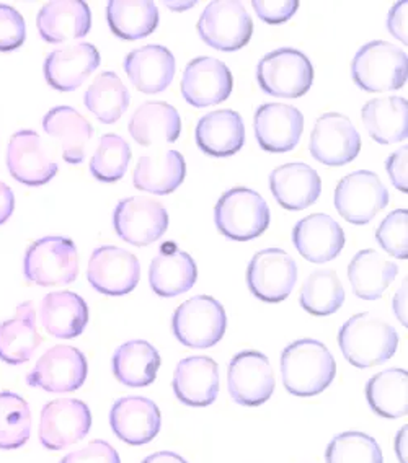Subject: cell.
I'll use <instances>...</instances> for the list:
<instances>
[{
  "label": "cell",
  "mask_w": 408,
  "mask_h": 463,
  "mask_svg": "<svg viewBox=\"0 0 408 463\" xmlns=\"http://www.w3.org/2000/svg\"><path fill=\"white\" fill-rule=\"evenodd\" d=\"M284 389L294 397H316L337 375V363L330 349L317 339H299L281 354Z\"/></svg>",
  "instance_id": "1"
},
{
  "label": "cell",
  "mask_w": 408,
  "mask_h": 463,
  "mask_svg": "<svg viewBox=\"0 0 408 463\" xmlns=\"http://www.w3.org/2000/svg\"><path fill=\"white\" fill-rule=\"evenodd\" d=\"M338 345L343 356L358 369H371L385 364L397 346L399 335L395 328L371 312L353 315L338 333Z\"/></svg>",
  "instance_id": "2"
},
{
  "label": "cell",
  "mask_w": 408,
  "mask_h": 463,
  "mask_svg": "<svg viewBox=\"0 0 408 463\" xmlns=\"http://www.w3.org/2000/svg\"><path fill=\"white\" fill-rule=\"evenodd\" d=\"M217 229L227 239L251 241L260 237L270 225L271 214L261 194L251 188L225 191L214 209Z\"/></svg>",
  "instance_id": "3"
},
{
  "label": "cell",
  "mask_w": 408,
  "mask_h": 463,
  "mask_svg": "<svg viewBox=\"0 0 408 463\" xmlns=\"http://www.w3.org/2000/svg\"><path fill=\"white\" fill-rule=\"evenodd\" d=\"M351 75L359 89L371 93L399 90L407 82V52L391 43H367L353 59Z\"/></svg>",
  "instance_id": "4"
},
{
  "label": "cell",
  "mask_w": 408,
  "mask_h": 463,
  "mask_svg": "<svg viewBox=\"0 0 408 463\" xmlns=\"http://www.w3.org/2000/svg\"><path fill=\"white\" fill-rule=\"evenodd\" d=\"M26 281L36 286H67L79 276V253L66 237H44L26 250L24 260Z\"/></svg>",
  "instance_id": "5"
},
{
  "label": "cell",
  "mask_w": 408,
  "mask_h": 463,
  "mask_svg": "<svg viewBox=\"0 0 408 463\" xmlns=\"http://www.w3.org/2000/svg\"><path fill=\"white\" fill-rule=\"evenodd\" d=\"M257 80L261 90L276 99H300L314 82L310 59L298 50L281 48L268 52L257 66Z\"/></svg>",
  "instance_id": "6"
},
{
  "label": "cell",
  "mask_w": 408,
  "mask_h": 463,
  "mask_svg": "<svg viewBox=\"0 0 408 463\" xmlns=\"http://www.w3.org/2000/svg\"><path fill=\"white\" fill-rule=\"evenodd\" d=\"M227 317L223 304L209 296L188 298L178 307L172 318L176 338L186 347L206 349L223 339Z\"/></svg>",
  "instance_id": "7"
},
{
  "label": "cell",
  "mask_w": 408,
  "mask_h": 463,
  "mask_svg": "<svg viewBox=\"0 0 408 463\" xmlns=\"http://www.w3.org/2000/svg\"><path fill=\"white\" fill-rule=\"evenodd\" d=\"M198 33L211 48L232 52L251 42L253 22L242 2L214 0L201 14Z\"/></svg>",
  "instance_id": "8"
},
{
  "label": "cell",
  "mask_w": 408,
  "mask_h": 463,
  "mask_svg": "<svg viewBox=\"0 0 408 463\" xmlns=\"http://www.w3.org/2000/svg\"><path fill=\"white\" fill-rule=\"evenodd\" d=\"M391 194L381 178L369 170L346 175L335 190V209L346 222L369 223L387 207Z\"/></svg>",
  "instance_id": "9"
},
{
  "label": "cell",
  "mask_w": 408,
  "mask_h": 463,
  "mask_svg": "<svg viewBox=\"0 0 408 463\" xmlns=\"http://www.w3.org/2000/svg\"><path fill=\"white\" fill-rule=\"evenodd\" d=\"M113 227L121 241L134 247H147L168 229V213L157 199L131 196L121 199L113 213Z\"/></svg>",
  "instance_id": "10"
},
{
  "label": "cell",
  "mask_w": 408,
  "mask_h": 463,
  "mask_svg": "<svg viewBox=\"0 0 408 463\" xmlns=\"http://www.w3.org/2000/svg\"><path fill=\"white\" fill-rule=\"evenodd\" d=\"M89 364L77 347L59 345L51 347L26 375L30 387L51 393H69L81 389L87 381Z\"/></svg>",
  "instance_id": "11"
},
{
  "label": "cell",
  "mask_w": 408,
  "mask_h": 463,
  "mask_svg": "<svg viewBox=\"0 0 408 463\" xmlns=\"http://www.w3.org/2000/svg\"><path fill=\"white\" fill-rule=\"evenodd\" d=\"M298 263L281 249H267L251 258L247 284L255 298L278 304L289 298L298 281Z\"/></svg>",
  "instance_id": "12"
},
{
  "label": "cell",
  "mask_w": 408,
  "mask_h": 463,
  "mask_svg": "<svg viewBox=\"0 0 408 463\" xmlns=\"http://www.w3.org/2000/svg\"><path fill=\"white\" fill-rule=\"evenodd\" d=\"M308 150L324 165L343 166L358 157L361 137L348 116L325 113L316 121Z\"/></svg>",
  "instance_id": "13"
},
{
  "label": "cell",
  "mask_w": 408,
  "mask_h": 463,
  "mask_svg": "<svg viewBox=\"0 0 408 463\" xmlns=\"http://www.w3.org/2000/svg\"><path fill=\"white\" fill-rule=\"evenodd\" d=\"M92 428L90 408L75 398L46 403L40 420V440L50 450H64L81 442Z\"/></svg>",
  "instance_id": "14"
},
{
  "label": "cell",
  "mask_w": 408,
  "mask_h": 463,
  "mask_svg": "<svg viewBox=\"0 0 408 463\" xmlns=\"http://www.w3.org/2000/svg\"><path fill=\"white\" fill-rule=\"evenodd\" d=\"M276 377L270 359L259 351H243L227 369V389L235 403L260 406L273 395Z\"/></svg>",
  "instance_id": "15"
},
{
  "label": "cell",
  "mask_w": 408,
  "mask_h": 463,
  "mask_svg": "<svg viewBox=\"0 0 408 463\" xmlns=\"http://www.w3.org/2000/svg\"><path fill=\"white\" fill-rule=\"evenodd\" d=\"M87 279L95 290L105 296H126L136 289L141 279L139 260L119 247H100L89 260Z\"/></svg>",
  "instance_id": "16"
},
{
  "label": "cell",
  "mask_w": 408,
  "mask_h": 463,
  "mask_svg": "<svg viewBox=\"0 0 408 463\" xmlns=\"http://www.w3.org/2000/svg\"><path fill=\"white\" fill-rule=\"evenodd\" d=\"M232 90V72L219 59L201 56L185 67L182 95L195 108L219 105L231 97Z\"/></svg>",
  "instance_id": "17"
},
{
  "label": "cell",
  "mask_w": 408,
  "mask_h": 463,
  "mask_svg": "<svg viewBox=\"0 0 408 463\" xmlns=\"http://www.w3.org/2000/svg\"><path fill=\"white\" fill-rule=\"evenodd\" d=\"M10 175L26 186H42L58 174V164L34 131H18L7 147Z\"/></svg>",
  "instance_id": "18"
},
{
  "label": "cell",
  "mask_w": 408,
  "mask_h": 463,
  "mask_svg": "<svg viewBox=\"0 0 408 463\" xmlns=\"http://www.w3.org/2000/svg\"><path fill=\"white\" fill-rule=\"evenodd\" d=\"M292 243L310 263H328L342 253L345 232L334 217L322 213L300 219L292 229Z\"/></svg>",
  "instance_id": "19"
},
{
  "label": "cell",
  "mask_w": 408,
  "mask_h": 463,
  "mask_svg": "<svg viewBox=\"0 0 408 463\" xmlns=\"http://www.w3.org/2000/svg\"><path fill=\"white\" fill-rule=\"evenodd\" d=\"M260 147L267 152H291L304 133V116L299 109L284 103H267L253 118Z\"/></svg>",
  "instance_id": "20"
},
{
  "label": "cell",
  "mask_w": 408,
  "mask_h": 463,
  "mask_svg": "<svg viewBox=\"0 0 408 463\" xmlns=\"http://www.w3.org/2000/svg\"><path fill=\"white\" fill-rule=\"evenodd\" d=\"M109 424L119 440L129 446H144L157 436L162 416L149 398L123 397L111 406Z\"/></svg>",
  "instance_id": "21"
},
{
  "label": "cell",
  "mask_w": 408,
  "mask_h": 463,
  "mask_svg": "<svg viewBox=\"0 0 408 463\" xmlns=\"http://www.w3.org/2000/svg\"><path fill=\"white\" fill-rule=\"evenodd\" d=\"M100 66V52L92 43H77L52 51L44 61V77L59 91L77 90Z\"/></svg>",
  "instance_id": "22"
},
{
  "label": "cell",
  "mask_w": 408,
  "mask_h": 463,
  "mask_svg": "<svg viewBox=\"0 0 408 463\" xmlns=\"http://www.w3.org/2000/svg\"><path fill=\"white\" fill-rule=\"evenodd\" d=\"M172 387L176 398L188 406L213 405L219 395V365L208 356L182 359L176 367Z\"/></svg>",
  "instance_id": "23"
},
{
  "label": "cell",
  "mask_w": 408,
  "mask_h": 463,
  "mask_svg": "<svg viewBox=\"0 0 408 463\" xmlns=\"http://www.w3.org/2000/svg\"><path fill=\"white\" fill-rule=\"evenodd\" d=\"M38 32L51 44L79 40L92 28V12L82 0H51L38 14Z\"/></svg>",
  "instance_id": "24"
},
{
  "label": "cell",
  "mask_w": 408,
  "mask_h": 463,
  "mask_svg": "<svg viewBox=\"0 0 408 463\" xmlns=\"http://www.w3.org/2000/svg\"><path fill=\"white\" fill-rule=\"evenodd\" d=\"M123 66L134 87L147 95L167 90L176 77V58L160 44H147L131 51Z\"/></svg>",
  "instance_id": "25"
},
{
  "label": "cell",
  "mask_w": 408,
  "mask_h": 463,
  "mask_svg": "<svg viewBox=\"0 0 408 463\" xmlns=\"http://www.w3.org/2000/svg\"><path fill=\"white\" fill-rule=\"evenodd\" d=\"M270 188L280 206L288 211H302L320 196L322 180L308 164L289 162L271 172Z\"/></svg>",
  "instance_id": "26"
},
{
  "label": "cell",
  "mask_w": 408,
  "mask_h": 463,
  "mask_svg": "<svg viewBox=\"0 0 408 463\" xmlns=\"http://www.w3.org/2000/svg\"><path fill=\"white\" fill-rule=\"evenodd\" d=\"M198 279L196 263L176 243L164 245L149 268V284L158 298H176L192 289Z\"/></svg>",
  "instance_id": "27"
},
{
  "label": "cell",
  "mask_w": 408,
  "mask_h": 463,
  "mask_svg": "<svg viewBox=\"0 0 408 463\" xmlns=\"http://www.w3.org/2000/svg\"><path fill=\"white\" fill-rule=\"evenodd\" d=\"M196 144L211 157H231L245 144V125L233 109H217L196 125Z\"/></svg>",
  "instance_id": "28"
},
{
  "label": "cell",
  "mask_w": 408,
  "mask_h": 463,
  "mask_svg": "<svg viewBox=\"0 0 408 463\" xmlns=\"http://www.w3.org/2000/svg\"><path fill=\"white\" fill-rule=\"evenodd\" d=\"M129 134L144 147L172 144L182 134V118L166 101H146L131 116Z\"/></svg>",
  "instance_id": "29"
},
{
  "label": "cell",
  "mask_w": 408,
  "mask_h": 463,
  "mask_svg": "<svg viewBox=\"0 0 408 463\" xmlns=\"http://www.w3.org/2000/svg\"><path fill=\"white\" fill-rule=\"evenodd\" d=\"M43 129L59 142L62 157L71 165L82 164L87 144L93 137V126L71 107H56L43 119Z\"/></svg>",
  "instance_id": "30"
},
{
  "label": "cell",
  "mask_w": 408,
  "mask_h": 463,
  "mask_svg": "<svg viewBox=\"0 0 408 463\" xmlns=\"http://www.w3.org/2000/svg\"><path fill=\"white\" fill-rule=\"evenodd\" d=\"M43 328L51 336L71 339L82 335L89 323V307L84 298L71 290L51 292L40 308Z\"/></svg>",
  "instance_id": "31"
},
{
  "label": "cell",
  "mask_w": 408,
  "mask_h": 463,
  "mask_svg": "<svg viewBox=\"0 0 408 463\" xmlns=\"http://www.w3.org/2000/svg\"><path fill=\"white\" fill-rule=\"evenodd\" d=\"M40 345L42 335L36 326L33 304L24 302L17 307L14 318L0 323V359L7 364H24Z\"/></svg>",
  "instance_id": "32"
},
{
  "label": "cell",
  "mask_w": 408,
  "mask_h": 463,
  "mask_svg": "<svg viewBox=\"0 0 408 463\" xmlns=\"http://www.w3.org/2000/svg\"><path fill=\"white\" fill-rule=\"evenodd\" d=\"M361 119L369 136L379 144L391 146L407 139L408 103L402 97H384L367 101Z\"/></svg>",
  "instance_id": "33"
},
{
  "label": "cell",
  "mask_w": 408,
  "mask_h": 463,
  "mask_svg": "<svg viewBox=\"0 0 408 463\" xmlns=\"http://www.w3.org/2000/svg\"><path fill=\"white\" fill-rule=\"evenodd\" d=\"M185 157L176 150H164L156 156H144L134 168L133 183L138 190L158 196L170 194L184 183Z\"/></svg>",
  "instance_id": "34"
},
{
  "label": "cell",
  "mask_w": 408,
  "mask_h": 463,
  "mask_svg": "<svg viewBox=\"0 0 408 463\" xmlns=\"http://www.w3.org/2000/svg\"><path fill=\"white\" fill-rule=\"evenodd\" d=\"M397 273L399 266L371 249L358 251L348 266V279L353 292L363 300L383 298Z\"/></svg>",
  "instance_id": "35"
},
{
  "label": "cell",
  "mask_w": 408,
  "mask_h": 463,
  "mask_svg": "<svg viewBox=\"0 0 408 463\" xmlns=\"http://www.w3.org/2000/svg\"><path fill=\"white\" fill-rule=\"evenodd\" d=\"M111 367L117 381L126 387H147L157 377L160 356L147 341L133 339L118 347Z\"/></svg>",
  "instance_id": "36"
},
{
  "label": "cell",
  "mask_w": 408,
  "mask_h": 463,
  "mask_svg": "<svg viewBox=\"0 0 408 463\" xmlns=\"http://www.w3.org/2000/svg\"><path fill=\"white\" fill-rule=\"evenodd\" d=\"M107 20L118 38L136 42L156 32L158 9L150 0H109Z\"/></svg>",
  "instance_id": "37"
},
{
  "label": "cell",
  "mask_w": 408,
  "mask_h": 463,
  "mask_svg": "<svg viewBox=\"0 0 408 463\" xmlns=\"http://www.w3.org/2000/svg\"><path fill=\"white\" fill-rule=\"evenodd\" d=\"M367 403L375 413L397 420L408 413V373L405 369L392 367L375 373L366 385Z\"/></svg>",
  "instance_id": "38"
},
{
  "label": "cell",
  "mask_w": 408,
  "mask_h": 463,
  "mask_svg": "<svg viewBox=\"0 0 408 463\" xmlns=\"http://www.w3.org/2000/svg\"><path fill=\"white\" fill-rule=\"evenodd\" d=\"M129 91L119 75L107 71L97 75L89 90L85 91L87 109L103 125H115L129 107Z\"/></svg>",
  "instance_id": "39"
},
{
  "label": "cell",
  "mask_w": 408,
  "mask_h": 463,
  "mask_svg": "<svg viewBox=\"0 0 408 463\" xmlns=\"http://www.w3.org/2000/svg\"><path fill=\"white\" fill-rule=\"evenodd\" d=\"M300 307L316 317H327L340 310L345 302V289L334 269H317L302 284Z\"/></svg>",
  "instance_id": "40"
},
{
  "label": "cell",
  "mask_w": 408,
  "mask_h": 463,
  "mask_svg": "<svg viewBox=\"0 0 408 463\" xmlns=\"http://www.w3.org/2000/svg\"><path fill=\"white\" fill-rule=\"evenodd\" d=\"M32 432V411L24 398L12 393H0V449L14 450L26 444Z\"/></svg>",
  "instance_id": "41"
},
{
  "label": "cell",
  "mask_w": 408,
  "mask_h": 463,
  "mask_svg": "<svg viewBox=\"0 0 408 463\" xmlns=\"http://www.w3.org/2000/svg\"><path fill=\"white\" fill-rule=\"evenodd\" d=\"M133 150L119 134L101 136L90 162V174L99 182H119L131 164Z\"/></svg>",
  "instance_id": "42"
},
{
  "label": "cell",
  "mask_w": 408,
  "mask_h": 463,
  "mask_svg": "<svg viewBox=\"0 0 408 463\" xmlns=\"http://www.w3.org/2000/svg\"><path fill=\"white\" fill-rule=\"evenodd\" d=\"M327 463H384L383 450L375 439L350 430L332 439L325 452Z\"/></svg>",
  "instance_id": "43"
},
{
  "label": "cell",
  "mask_w": 408,
  "mask_h": 463,
  "mask_svg": "<svg viewBox=\"0 0 408 463\" xmlns=\"http://www.w3.org/2000/svg\"><path fill=\"white\" fill-rule=\"evenodd\" d=\"M375 239L392 257L399 260L408 258V211L395 209L384 219L375 231Z\"/></svg>",
  "instance_id": "44"
},
{
  "label": "cell",
  "mask_w": 408,
  "mask_h": 463,
  "mask_svg": "<svg viewBox=\"0 0 408 463\" xmlns=\"http://www.w3.org/2000/svg\"><path fill=\"white\" fill-rule=\"evenodd\" d=\"M26 38L25 20L18 10L0 4V51L7 52L20 48Z\"/></svg>",
  "instance_id": "45"
},
{
  "label": "cell",
  "mask_w": 408,
  "mask_h": 463,
  "mask_svg": "<svg viewBox=\"0 0 408 463\" xmlns=\"http://www.w3.org/2000/svg\"><path fill=\"white\" fill-rule=\"evenodd\" d=\"M61 463H121L115 447L107 440H92L89 446L67 454Z\"/></svg>",
  "instance_id": "46"
},
{
  "label": "cell",
  "mask_w": 408,
  "mask_h": 463,
  "mask_svg": "<svg viewBox=\"0 0 408 463\" xmlns=\"http://www.w3.org/2000/svg\"><path fill=\"white\" fill-rule=\"evenodd\" d=\"M251 5L260 20L270 25L286 24L299 9L298 0H253Z\"/></svg>",
  "instance_id": "47"
},
{
  "label": "cell",
  "mask_w": 408,
  "mask_h": 463,
  "mask_svg": "<svg viewBox=\"0 0 408 463\" xmlns=\"http://www.w3.org/2000/svg\"><path fill=\"white\" fill-rule=\"evenodd\" d=\"M407 157L408 147L403 146L402 149L395 150L385 162V170L391 176L392 184L402 193L408 191Z\"/></svg>",
  "instance_id": "48"
},
{
  "label": "cell",
  "mask_w": 408,
  "mask_h": 463,
  "mask_svg": "<svg viewBox=\"0 0 408 463\" xmlns=\"http://www.w3.org/2000/svg\"><path fill=\"white\" fill-rule=\"evenodd\" d=\"M407 0L397 2L387 18V28L392 36H395L403 44H407Z\"/></svg>",
  "instance_id": "49"
},
{
  "label": "cell",
  "mask_w": 408,
  "mask_h": 463,
  "mask_svg": "<svg viewBox=\"0 0 408 463\" xmlns=\"http://www.w3.org/2000/svg\"><path fill=\"white\" fill-rule=\"evenodd\" d=\"M15 209V196L5 183L0 182V225L9 221Z\"/></svg>",
  "instance_id": "50"
},
{
  "label": "cell",
  "mask_w": 408,
  "mask_h": 463,
  "mask_svg": "<svg viewBox=\"0 0 408 463\" xmlns=\"http://www.w3.org/2000/svg\"><path fill=\"white\" fill-rule=\"evenodd\" d=\"M394 310H395L399 322L403 326H407V282L403 284V288L397 290V296L394 300Z\"/></svg>",
  "instance_id": "51"
},
{
  "label": "cell",
  "mask_w": 408,
  "mask_h": 463,
  "mask_svg": "<svg viewBox=\"0 0 408 463\" xmlns=\"http://www.w3.org/2000/svg\"><path fill=\"white\" fill-rule=\"evenodd\" d=\"M142 463H188L185 460L184 457L176 454V452H157V454H152L144 458Z\"/></svg>",
  "instance_id": "52"
}]
</instances>
